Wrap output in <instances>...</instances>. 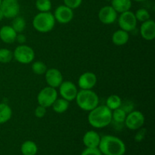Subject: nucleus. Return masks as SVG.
<instances>
[{"label":"nucleus","instance_id":"nucleus-1","mask_svg":"<svg viewBox=\"0 0 155 155\" xmlns=\"http://www.w3.org/2000/svg\"><path fill=\"white\" fill-rule=\"evenodd\" d=\"M89 112L88 121L93 128H104L112 123V110L106 105H98Z\"/></svg>","mask_w":155,"mask_h":155},{"label":"nucleus","instance_id":"nucleus-2","mask_svg":"<svg viewBox=\"0 0 155 155\" xmlns=\"http://www.w3.org/2000/svg\"><path fill=\"white\" fill-rule=\"evenodd\" d=\"M98 149L103 155H124L125 143L117 136L107 135L101 137Z\"/></svg>","mask_w":155,"mask_h":155},{"label":"nucleus","instance_id":"nucleus-3","mask_svg":"<svg viewBox=\"0 0 155 155\" xmlns=\"http://www.w3.org/2000/svg\"><path fill=\"white\" fill-rule=\"evenodd\" d=\"M75 100L78 107L84 111H90L99 103L98 95L92 89H80Z\"/></svg>","mask_w":155,"mask_h":155},{"label":"nucleus","instance_id":"nucleus-4","mask_svg":"<svg viewBox=\"0 0 155 155\" xmlns=\"http://www.w3.org/2000/svg\"><path fill=\"white\" fill-rule=\"evenodd\" d=\"M56 21L51 12H39L33 19V27L42 33H48L54 29Z\"/></svg>","mask_w":155,"mask_h":155},{"label":"nucleus","instance_id":"nucleus-5","mask_svg":"<svg viewBox=\"0 0 155 155\" xmlns=\"http://www.w3.org/2000/svg\"><path fill=\"white\" fill-rule=\"evenodd\" d=\"M14 58L20 64H28L32 63L35 58V51L30 46L27 45H19L13 51Z\"/></svg>","mask_w":155,"mask_h":155},{"label":"nucleus","instance_id":"nucleus-6","mask_svg":"<svg viewBox=\"0 0 155 155\" xmlns=\"http://www.w3.org/2000/svg\"><path fill=\"white\" fill-rule=\"evenodd\" d=\"M58 91L51 86H46L41 89L37 95V102L39 105L43 106L45 108L51 107L53 103L58 98Z\"/></svg>","mask_w":155,"mask_h":155},{"label":"nucleus","instance_id":"nucleus-7","mask_svg":"<svg viewBox=\"0 0 155 155\" xmlns=\"http://www.w3.org/2000/svg\"><path fill=\"white\" fill-rule=\"evenodd\" d=\"M145 118L143 114L139 110H133L127 114L124 124L130 130H138L145 124Z\"/></svg>","mask_w":155,"mask_h":155},{"label":"nucleus","instance_id":"nucleus-8","mask_svg":"<svg viewBox=\"0 0 155 155\" xmlns=\"http://www.w3.org/2000/svg\"><path fill=\"white\" fill-rule=\"evenodd\" d=\"M118 24L121 30L129 33L136 29L137 26V20L135 17L134 13L130 10L120 14L118 18Z\"/></svg>","mask_w":155,"mask_h":155},{"label":"nucleus","instance_id":"nucleus-9","mask_svg":"<svg viewBox=\"0 0 155 155\" xmlns=\"http://www.w3.org/2000/svg\"><path fill=\"white\" fill-rule=\"evenodd\" d=\"M0 10L2 12L4 18L13 19L15 17L18 16L20 12L18 0H2Z\"/></svg>","mask_w":155,"mask_h":155},{"label":"nucleus","instance_id":"nucleus-10","mask_svg":"<svg viewBox=\"0 0 155 155\" xmlns=\"http://www.w3.org/2000/svg\"><path fill=\"white\" fill-rule=\"evenodd\" d=\"M58 88L59 94L62 98L67 100L69 102L75 100L77 92L79 91L75 83L69 80L63 81Z\"/></svg>","mask_w":155,"mask_h":155},{"label":"nucleus","instance_id":"nucleus-11","mask_svg":"<svg viewBox=\"0 0 155 155\" xmlns=\"http://www.w3.org/2000/svg\"><path fill=\"white\" fill-rule=\"evenodd\" d=\"M54 17L56 21L61 24H66L71 22L74 17L73 9L65 5L58 6L54 12Z\"/></svg>","mask_w":155,"mask_h":155},{"label":"nucleus","instance_id":"nucleus-12","mask_svg":"<svg viewBox=\"0 0 155 155\" xmlns=\"http://www.w3.org/2000/svg\"><path fill=\"white\" fill-rule=\"evenodd\" d=\"M118 13L111 5H106L101 8L98 14V18L102 24L110 25L117 19Z\"/></svg>","mask_w":155,"mask_h":155},{"label":"nucleus","instance_id":"nucleus-13","mask_svg":"<svg viewBox=\"0 0 155 155\" xmlns=\"http://www.w3.org/2000/svg\"><path fill=\"white\" fill-rule=\"evenodd\" d=\"M45 80L48 86L57 89L64 81L61 72L57 68L47 69L45 73Z\"/></svg>","mask_w":155,"mask_h":155},{"label":"nucleus","instance_id":"nucleus-14","mask_svg":"<svg viewBox=\"0 0 155 155\" xmlns=\"http://www.w3.org/2000/svg\"><path fill=\"white\" fill-rule=\"evenodd\" d=\"M97 77L94 73L87 71L80 76L78 86L80 89H92L97 83Z\"/></svg>","mask_w":155,"mask_h":155},{"label":"nucleus","instance_id":"nucleus-15","mask_svg":"<svg viewBox=\"0 0 155 155\" xmlns=\"http://www.w3.org/2000/svg\"><path fill=\"white\" fill-rule=\"evenodd\" d=\"M140 35L144 39L151 41L155 38V22L154 20L149 19L142 22L140 27Z\"/></svg>","mask_w":155,"mask_h":155},{"label":"nucleus","instance_id":"nucleus-16","mask_svg":"<svg viewBox=\"0 0 155 155\" xmlns=\"http://www.w3.org/2000/svg\"><path fill=\"white\" fill-rule=\"evenodd\" d=\"M100 141H101V136L94 130L87 131L83 137V144L88 148H98Z\"/></svg>","mask_w":155,"mask_h":155},{"label":"nucleus","instance_id":"nucleus-17","mask_svg":"<svg viewBox=\"0 0 155 155\" xmlns=\"http://www.w3.org/2000/svg\"><path fill=\"white\" fill-rule=\"evenodd\" d=\"M17 34L18 33L12 26L5 25L0 29V39L5 43L12 44L15 42Z\"/></svg>","mask_w":155,"mask_h":155},{"label":"nucleus","instance_id":"nucleus-18","mask_svg":"<svg viewBox=\"0 0 155 155\" xmlns=\"http://www.w3.org/2000/svg\"><path fill=\"white\" fill-rule=\"evenodd\" d=\"M111 39L112 42L114 45H117V46H121L128 42L129 39H130V35H129L128 32L120 29V30H116L113 33Z\"/></svg>","mask_w":155,"mask_h":155},{"label":"nucleus","instance_id":"nucleus-19","mask_svg":"<svg viewBox=\"0 0 155 155\" xmlns=\"http://www.w3.org/2000/svg\"><path fill=\"white\" fill-rule=\"evenodd\" d=\"M111 6L117 13L130 11L132 7V0H111Z\"/></svg>","mask_w":155,"mask_h":155},{"label":"nucleus","instance_id":"nucleus-20","mask_svg":"<svg viewBox=\"0 0 155 155\" xmlns=\"http://www.w3.org/2000/svg\"><path fill=\"white\" fill-rule=\"evenodd\" d=\"M12 117V110L5 103H0V124L8 122Z\"/></svg>","mask_w":155,"mask_h":155},{"label":"nucleus","instance_id":"nucleus-21","mask_svg":"<svg viewBox=\"0 0 155 155\" xmlns=\"http://www.w3.org/2000/svg\"><path fill=\"white\" fill-rule=\"evenodd\" d=\"M21 151L23 155H36L38 151V147L34 142L27 140L21 145Z\"/></svg>","mask_w":155,"mask_h":155},{"label":"nucleus","instance_id":"nucleus-22","mask_svg":"<svg viewBox=\"0 0 155 155\" xmlns=\"http://www.w3.org/2000/svg\"><path fill=\"white\" fill-rule=\"evenodd\" d=\"M70 102L67 100L64 99V98H58L54 101V102L53 103L51 107H52L53 110H54L55 113L57 114H63L64 112H66L68 110V109L69 108Z\"/></svg>","mask_w":155,"mask_h":155},{"label":"nucleus","instance_id":"nucleus-23","mask_svg":"<svg viewBox=\"0 0 155 155\" xmlns=\"http://www.w3.org/2000/svg\"><path fill=\"white\" fill-rule=\"evenodd\" d=\"M121 104H122V100H121L120 97H119V95H111L107 97L105 105L110 110H114L115 109L120 107Z\"/></svg>","mask_w":155,"mask_h":155},{"label":"nucleus","instance_id":"nucleus-24","mask_svg":"<svg viewBox=\"0 0 155 155\" xmlns=\"http://www.w3.org/2000/svg\"><path fill=\"white\" fill-rule=\"evenodd\" d=\"M12 27L16 31L17 33H22L26 28V21L22 17L17 16L13 18Z\"/></svg>","mask_w":155,"mask_h":155},{"label":"nucleus","instance_id":"nucleus-25","mask_svg":"<svg viewBox=\"0 0 155 155\" xmlns=\"http://www.w3.org/2000/svg\"><path fill=\"white\" fill-rule=\"evenodd\" d=\"M127 114L121 107L112 110V121L116 124H124Z\"/></svg>","mask_w":155,"mask_h":155},{"label":"nucleus","instance_id":"nucleus-26","mask_svg":"<svg viewBox=\"0 0 155 155\" xmlns=\"http://www.w3.org/2000/svg\"><path fill=\"white\" fill-rule=\"evenodd\" d=\"M47 66L44 62L40 61H36L32 63L31 70L34 74L37 75H42L45 74L47 71Z\"/></svg>","mask_w":155,"mask_h":155},{"label":"nucleus","instance_id":"nucleus-27","mask_svg":"<svg viewBox=\"0 0 155 155\" xmlns=\"http://www.w3.org/2000/svg\"><path fill=\"white\" fill-rule=\"evenodd\" d=\"M13 58V51L8 48H0V63H9Z\"/></svg>","mask_w":155,"mask_h":155},{"label":"nucleus","instance_id":"nucleus-28","mask_svg":"<svg viewBox=\"0 0 155 155\" xmlns=\"http://www.w3.org/2000/svg\"><path fill=\"white\" fill-rule=\"evenodd\" d=\"M51 0H36V8L39 12H48L51 9Z\"/></svg>","mask_w":155,"mask_h":155},{"label":"nucleus","instance_id":"nucleus-29","mask_svg":"<svg viewBox=\"0 0 155 155\" xmlns=\"http://www.w3.org/2000/svg\"><path fill=\"white\" fill-rule=\"evenodd\" d=\"M134 15L136 20H137V21H139V22H145V21L151 19V18H151L150 13L148 12V11L145 8L138 9L136 12V13H134Z\"/></svg>","mask_w":155,"mask_h":155},{"label":"nucleus","instance_id":"nucleus-30","mask_svg":"<svg viewBox=\"0 0 155 155\" xmlns=\"http://www.w3.org/2000/svg\"><path fill=\"white\" fill-rule=\"evenodd\" d=\"M65 5L71 8V9H76L81 5L83 0H63Z\"/></svg>","mask_w":155,"mask_h":155},{"label":"nucleus","instance_id":"nucleus-31","mask_svg":"<svg viewBox=\"0 0 155 155\" xmlns=\"http://www.w3.org/2000/svg\"><path fill=\"white\" fill-rule=\"evenodd\" d=\"M139 131L136 133V134L135 135V137L134 139L136 142H140L145 139V136H146V133H147V130L145 128H140L139 129Z\"/></svg>","mask_w":155,"mask_h":155},{"label":"nucleus","instance_id":"nucleus-32","mask_svg":"<svg viewBox=\"0 0 155 155\" xmlns=\"http://www.w3.org/2000/svg\"><path fill=\"white\" fill-rule=\"evenodd\" d=\"M35 116L37 118H42L46 114V108L43 106L38 105L34 110Z\"/></svg>","mask_w":155,"mask_h":155},{"label":"nucleus","instance_id":"nucleus-33","mask_svg":"<svg viewBox=\"0 0 155 155\" xmlns=\"http://www.w3.org/2000/svg\"><path fill=\"white\" fill-rule=\"evenodd\" d=\"M80 155H103L98 148H86Z\"/></svg>","mask_w":155,"mask_h":155},{"label":"nucleus","instance_id":"nucleus-34","mask_svg":"<svg viewBox=\"0 0 155 155\" xmlns=\"http://www.w3.org/2000/svg\"><path fill=\"white\" fill-rule=\"evenodd\" d=\"M120 107L126 112V113L129 114L133 110V108H134V104H133V103L132 102V101H126V102L124 103V104H123L122 102Z\"/></svg>","mask_w":155,"mask_h":155},{"label":"nucleus","instance_id":"nucleus-35","mask_svg":"<svg viewBox=\"0 0 155 155\" xmlns=\"http://www.w3.org/2000/svg\"><path fill=\"white\" fill-rule=\"evenodd\" d=\"M15 41H17L20 45H22V44H24L26 42V41H27V37H26L25 35L23 34V33H18Z\"/></svg>","mask_w":155,"mask_h":155},{"label":"nucleus","instance_id":"nucleus-36","mask_svg":"<svg viewBox=\"0 0 155 155\" xmlns=\"http://www.w3.org/2000/svg\"><path fill=\"white\" fill-rule=\"evenodd\" d=\"M3 18H4V16H3V14L2 12V11L0 10V21H1Z\"/></svg>","mask_w":155,"mask_h":155},{"label":"nucleus","instance_id":"nucleus-37","mask_svg":"<svg viewBox=\"0 0 155 155\" xmlns=\"http://www.w3.org/2000/svg\"><path fill=\"white\" fill-rule=\"evenodd\" d=\"M135 2H144V1H146V0H133Z\"/></svg>","mask_w":155,"mask_h":155},{"label":"nucleus","instance_id":"nucleus-38","mask_svg":"<svg viewBox=\"0 0 155 155\" xmlns=\"http://www.w3.org/2000/svg\"><path fill=\"white\" fill-rule=\"evenodd\" d=\"M1 3H2V0H0V5H1Z\"/></svg>","mask_w":155,"mask_h":155},{"label":"nucleus","instance_id":"nucleus-39","mask_svg":"<svg viewBox=\"0 0 155 155\" xmlns=\"http://www.w3.org/2000/svg\"><path fill=\"white\" fill-rule=\"evenodd\" d=\"M105 1H111V0H105Z\"/></svg>","mask_w":155,"mask_h":155}]
</instances>
